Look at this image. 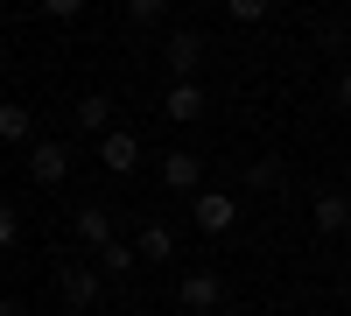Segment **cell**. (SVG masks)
I'll return each mask as SVG.
<instances>
[{"label":"cell","mask_w":351,"mask_h":316,"mask_svg":"<svg viewBox=\"0 0 351 316\" xmlns=\"http://www.w3.org/2000/svg\"><path fill=\"white\" fill-rule=\"evenodd\" d=\"M56 289H64V302H71V309H92V302H99V289H106V274H92V267H64V274H56Z\"/></svg>","instance_id":"cell-6"},{"label":"cell","mask_w":351,"mask_h":316,"mask_svg":"<svg viewBox=\"0 0 351 316\" xmlns=\"http://www.w3.org/2000/svg\"><path fill=\"white\" fill-rule=\"evenodd\" d=\"M28 176H36L43 190H56V183L71 176V148H64V141H36V155H28Z\"/></svg>","instance_id":"cell-4"},{"label":"cell","mask_w":351,"mask_h":316,"mask_svg":"<svg viewBox=\"0 0 351 316\" xmlns=\"http://www.w3.org/2000/svg\"><path fill=\"white\" fill-rule=\"evenodd\" d=\"M316 232H324V239H337V232H351V197H316Z\"/></svg>","instance_id":"cell-10"},{"label":"cell","mask_w":351,"mask_h":316,"mask_svg":"<svg viewBox=\"0 0 351 316\" xmlns=\"http://www.w3.org/2000/svg\"><path fill=\"white\" fill-rule=\"evenodd\" d=\"M267 8H274V0H225L232 21H267Z\"/></svg>","instance_id":"cell-16"},{"label":"cell","mask_w":351,"mask_h":316,"mask_svg":"<svg viewBox=\"0 0 351 316\" xmlns=\"http://www.w3.org/2000/svg\"><path fill=\"white\" fill-rule=\"evenodd\" d=\"M71 232H77L84 246H106V239H112V211H106V204H84V211L71 218Z\"/></svg>","instance_id":"cell-12"},{"label":"cell","mask_w":351,"mask_h":316,"mask_svg":"<svg viewBox=\"0 0 351 316\" xmlns=\"http://www.w3.org/2000/svg\"><path fill=\"white\" fill-rule=\"evenodd\" d=\"M190 218H197V232H211V239H225L232 225H239V204H232L225 190H190Z\"/></svg>","instance_id":"cell-1"},{"label":"cell","mask_w":351,"mask_h":316,"mask_svg":"<svg viewBox=\"0 0 351 316\" xmlns=\"http://www.w3.org/2000/svg\"><path fill=\"white\" fill-rule=\"evenodd\" d=\"M162 8H169V0H127V14H134V21H155Z\"/></svg>","instance_id":"cell-19"},{"label":"cell","mask_w":351,"mask_h":316,"mask_svg":"<svg viewBox=\"0 0 351 316\" xmlns=\"http://www.w3.org/2000/svg\"><path fill=\"white\" fill-rule=\"evenodd\" d=\"M330 99H337V106H344V112H351V71H344V77H337V92H330Z\"/></svg>","instance_id":"cell-20"},{"label":"cell","mask_w":351,"mask_h":316,"mask_svg":"<svg viewBox=\"0 0 351 316\" xmlns=\"http://www.w3.org/2000/svg\"><path fill=\"white\" fill-rule=\"evenodd\" d=\"M204 106H211V99H204V77H176L169 84V99H162V112H169V120H204Z\"/></svg>","instance_id":"cell-5"},{"label":"cell","mask_w":351,"mask_h":316,"mask_svg":"<svg viewBox=\"0 0 351 316\" xmlns=\"http://www.w3.org/2000/svg\"><path fill=\"white\" fill-rule=\"evenodd\" d=\"M99 260H106V274H127V267H134V246H120V239H106V246H99Z\"/></svg>","instance_id":"cell-15"},{"label":"cell","mask_w":351,"mask_h":316,"mask_svg":"<svg viewBox=\"0 0 351 316\" xmlns=\"http://www.w3.org/2000/svg\"><path fill=\"white\" fill-rule=\"evenodd\" d=\"M14 239H21V218H14V211H0V253H8Z\"/></svg>","instance_id":"cell-18"},{"label":"cell","mask_w":351,"mask_h":316,"mask_svg":"<svg viewBox=\"0 0 351 316\" xmlns=\"http://www.w3.org/2000/svg\"><path fill=\"white\" fill-rule=\"evenodd\" d=\"M246 183H253V190H281V162H274V155L246 162Z\"/></svg>","instance_id":"cell-14"},{"label":"cell","mask_w":351,"mask_h":316,"mask_svg":"<svg viewBox=\"0 0 351 316\" xmlns=\"http://www.w3.org/2000/svg\"><path fill=\"white\" fill-rule=\"evenodd\" d=\"M0 316H28V309H21V302H14V295H8V302H0Z\"/></svg>","instance_id":"cell-21"},{"label":"cell","mask_w":351,"mask_h":316,"mask_svg":"<svg viewBox=\"0 0 351 316\" xmlns=\"http://www.w3.org/2000/svg\"><path fill=\"white\" fill-rule=\"evenodd\" d=\"M134 260H176V232L162 218H148L141 225V239H134Z\"/></svg>","instance_id":"cell-8"},{"label":"cell","mask_w":351,"mask_h":316,"mask_svg":"<svg viewBox=\"0 0 351 316\" xmlns=\"http://www.w3.org/2000/svg\"><path fill=\"white\" fill-rule=\"evenodd\" d=\"M71 120H77L84 134H106V127H112V99H106V92H84V99L71 106Z\"/></svg>","instance_id":"cell-11"},{"label":"cell","mask_w":351,"mask_h":316,"mask_svg":"<svg viewBox=\"0 0 351 316\" xmlns=\"http://www.w3.org/2000/svg\"><path fill=\"white\" fill-rule=\"evenodd\" d=\"M162 183H169V190H204V162H197L190 148L162 155Z\"/></svg>","instance_id":"cell-7"},{"label":"cell","mask_w":351,"mask_h":316,"mask_svg":"<svg viewBox=\"0 0 351 316\" xmlns=\"http://www.w3.org/2000/svg\"><path fill=\"white\" fill-rule=\"evenodd\" d=\"M43 14H49V21H77L84 0H43Z\"/></svg>","instance_id":"cell-17"},{"label":"cell","mask_w":351,"mask_h":316,"mask_svg":"<svg viewBox=\"0 0 351 316\" xmlns=\"http://www.w3.org/2000/svg\"><path fill=\"white\" fill-rule=\"evenodd\" d=\"M176 295H183V309H218V302H225V281H218V274H183V289H176Z\"/></svg>","instance_id":"cell-9"},{"label":"cell","mask_w":351,"mask_h":316,"mask_svg":"<svg viewBox=\"0 0 351 316\" xmlns=\"http://www.w3.org/2000/svg\"><path fill=\"white\" fill-rule=\"evenodd\" d=\"M204 49H211V42H204L197 28H176V36L162 42V64H169V77H204Z\"/></svg>","instance_id":"cell-2"},{"label":"cell","mask_w":351,"mask_h":316,"mask_svg":"<svg viewBox=\"0 0 351 316\" xmlns=\"http://www.w3.org/2000/svg\"><path fill=\"white\" fill-rule=\"evenodd\" d=\"M36 134V112L28 106H0V141H28Z\"/></svg>","instance_id":"cell-13"},{"label":"cell","mask_w":351,"mask_h":316,"mask_svg":"<svg viewBox=\"0 0 351 316\" xmlns=\"http://www.w3.org/2000/svg\"><path fill=\"white\" fill-rule=\"evenodd\" d=\"M99 169H112V176H134V169H141V141H134L127 127H106V134H99Z\"/></svg>","instance_id":"cell-3"}]
</instances>
